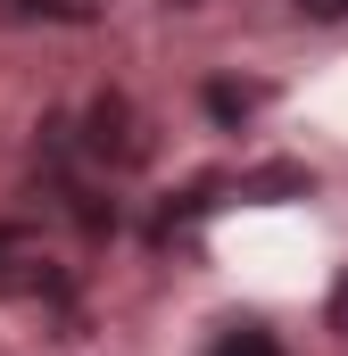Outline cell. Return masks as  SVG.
<instances>
[{
	"mask_svg": "<svg viewBox=\"0 0 348 356\" xmlns=\"http://www.w3.org/2000/svg\"><path fill=\"white\" fill-rule=\"evenodd\" d=\"M332 332H348V273H340V290H332Z\"/></svg>",
	"mask_w": 348,
	"mask_h": 356,
	"instance_id": "8992f818",
	"label": "cell"
},
{
	"mask_svg": "<svg viewBox=\"0 0 348 356\" xmlns=\"http://www.w3.org/2000/svg\"><path fill=\"white\" fill-rule=\"evenodd\" d=\"M91 149L100 158H116V166H141L150 158V141H141V116H133V99H91Z\"/></svg>",
	"mask_w": 348,
	"mask_h": 356,
	"instance_id": "6da1fadb",
	"label": "cell"
},
{
	"mask_svg": "<svg viewBox=\"0 0 348 356\" xmlns=\"http://www.w3.org/2000/svg\"><path fill=\"white\" fill-rule=\"evenodd\" d=\"M216 356H282V348H274L265 332H232V340H224V348H216Z\"/></svg>",
	"mask_w": 348,
	"mask_h": 356,
	"instance_id": "277c9868",
	"label": "cell"
},
{
	"mask_svg": "<svg viewBox=\"0 0 348 356\" xmlns=\"http://www.w3.org/2000/svg\"><path fill=\"white\" fill-rule=\"evenodd\" d=\"M290 8H307V17H348V0H290Z\"/></svg>",
	"mask_w": 348,
	"mask_h": 356,
	"instance_id": "5b68a950",
	"label": "cell"
},
{
	"mask_svg": "<svg viewBox=\"0 0 348 356\" xmlns=\"http://www.w3.org/2000/svg\"><path fill=\"white\" fill-rule=\"evenodd\" d=\"M0 17H50V25H91V0H0Z\"/></svg>",
	"mask_w": 348,
	"mask_h": 356,
	"instance_id": "7a4b0ae2",
	"label": "cell"
},
{
	"mask_svg": "<svg viewBox=\"0 0 348 356\" xmlns=\"http://www.w3.org/2000/svg\"><path fill=\"white\" fill-rule=\"evenodd\" d=\"M207 108H216V116H249V108H258V91H241V83H216V91H207Z\"/></svg>",
	"mask_w": 348,
	"mask_h": 356,
	"instance_id": "3957f363",
	"label": "cell"
}]
</instances>
